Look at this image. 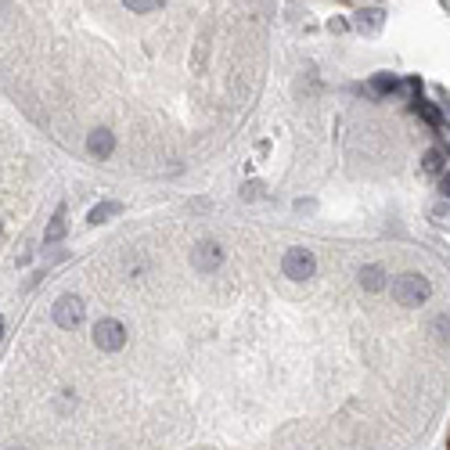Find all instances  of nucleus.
<instances>
[{
  "mask_svg": "<svg viewBox=\"0 0 450 450\" xmlns=\"http://www.w3.org/2000/svg\"><path fill=\"white\" fill-rule=\"evenodd\" d=\"M382 22H385V11L382 8H364L357 19H353V29L371 37V33H378V29H382Z\"/></svg>",
  "mask_w": 450,
  "mask_h": 450,
  "instance_id": "nucleus-7",
  "label": "nucleus"
},
{
  "mask_svg": "<svg viewBox=\"0 0 450 450\" xmlns=\"http://www.w3.org/2000/svg\"><path fill=\"white\" fill-rule=\"evenodd\" d=\"M411 105H414V112H418V116H422V119H425V123L432 126V130H440V134L447 130V123H443V116H440V112H436V108H432V105H429L425 98H418V101H411Z\"/></svg>",
  "mask_w": 450,
  "mask_h": 450,
  "instance_id": "nucleus-10",
  "label": "nucleus"
},
{
  "mask_svg": "<svg viewBox=\"0 0 450 450\" xmlns=\"http://www.w3.org/2000/svg\"><path fill=\"white\" fill-rule=\"evenodd\" d=\"M447 216H450V202H436V205H432V220H436V223H447Z\"/></svg>",
  "mask_w": 450,
  "mask_h": 450,
  "instance_id": "nucleus-16",
  "label": "nucleus"
},
{
  "mask_svg": "<svg viewBox=\"0 0 450 450\" xmlns=\"http://www.w3.org/2000/svg\"><path fill=\"white\" fill-rule=\"evenodd\" d=\"M51 317H54V325H58V328L76 331L79 325H83V299H79V296H58Z\"/></svg>",
  "mask_w": 450,
  "mask_h": 450,
  "instance_id": "nucleus-4",
  "label": "nucleus"
},
{
  "mask_svg": "<svg viewBox=\"0 0 450 450\" xmlns=\"http://www.w3.org/2000/svg\"><path fill=\"white\" fill-rule=\"evenodd\" d=\"M360 285L367 288V292H382V288H385V270L378 263H367L360 270Z\"/></svg>",
  "mask_w": 450,
  "mask_h": 450,
  "instance_id": "nucleus-9",
  "label": "nucleus"
},
{
  "mask_svg": "<svg viewBox=\"0 0 450 450\" xmlns=\"http://www.w3.org/2000/svg\"><path fill=\"white\" fill-rule=\"evenodd\" d=\"M119 209H123L119 202H98V205L90 209V216H87V220H90V223H105L108 216H116Z\"/></svg>",
  "mask_w": 450,
  "mask_h": 450,
  "instance_id": "nucleus-13",
  "label": "nucleus"
},
{
  "mask_svg": "<svg viewBox=\"0 0 450 450\" xmlns=\"http://www.w3.org/2000/svg\"><path fill=\"white\" fill-rule=\"evenodd\" d=\"M281 270H285V278H292V281H310L314 278V270H317V260H314V252L310 249H288L285 252V260H281Z\"/></svg>",
  "mask_w": 450,
  "mask_h": 450,
  "instance_id": "nucleus-2",
  "label": "nucleus"
},
{
  "mask_svg": "<svg viewBox=\"0 0 450 450\" xmlns=\"http://www.w3.org/2000/svg\"><path fill=\"white\" fill-rule=\"evenodd\" d=\"M371 94L375 98H385V94H393V90H400V79L393 76V72H378V76H371Z\"/></svg>",
  "mask_w": 450,
  "mask_h": 450,
  "instance_id": "nucleus-11",
  "label": "nucleus"
},
{
  "mask_svg": "<svg viewBox=\"0 0 450 450\" xmlns=\"http://www.w3.org/2000/svg\"><path fill=\"white\" fill-rule=\"evenodd\" d=\"M260 195H263V184H256V181L245 184V191H242V198H245V202H249V198H260Z\"/></svg>",
  "mask_w": 450,
  "mask_h": 450,
  "instance_id": "nucleus-17",
  "label": "nucleus"
},
{
  "mask_svg": "<svg viewBox=\"0 0 450 450\" xmlns=\"http://www.w3.org/2000/svg\"><path fill=\"white\" fill-rule=\"evenodd\" d=\"M87 152H90L94 158H108L112 152H116V134L105 130V126L90 130V134H87Z\"/></svg>",
  "mask_w": 450,
  "mask_h": 450,
  "instance_id": "nucleus-6",
  "label": "nucleus"
},
{
  "mask_svg": "<svg viewBox=\"0 0 450 450\" xmlns=\"http://www.w3.org/2000/svg\"><path fill=\"white\" fill-rule=\"evenodd\" d=\"M0 335H4V317H0Z\"/></svg>",
  "mask_w": 450,
  "mask_h": 450,
  "instance_id": "nucleus-20",
  "label": "nucleus"
},
{
  "mask_svg": "<svg viewBox=\"0 0 450 450\" xmlns=\"http://www.w3.org/2000/svg\"><path fill=\"white\" fill-rule=\"evenodd\" d=\"M65 234H69V213H65V205H58V213L51 216V223H47V231H43V242L54 245V242H61Z\"/></svg>",
  "mask_w": 450,
  "mask_h": 450,
  "instance_id": "nucleus-8",
  "label": "nucleus"
},
{
  "mask_svg": "<svg viewBox=\"0 0 450 450\" xmlns=\"http://www.w3.org/2000/svg\"><path fill=\"white\" fill-rule=\"evenodd\" d=\"M328 29H331V33H346V22H342V19H331Z\"/></svg>",
  "mask_w": 450,
  "mask_h": 450,
  "instance_id": "nucleus-18",
  "label": "nucleus"
},
{
  "mask_svg": "<svg viewBox=\"0 0 450 450\" xmlns=\"http://www.w3.org/2000/svg\"><path fill=\"white\" fill-rule=\"evenodd\" d=\"M223 263V245L220 242H198L195 249H191V267L198 270V274H213V270H220Z\"/></svg>",
  "mask_w": 450,
  "mask_h": 450,
  "instance_id": "nucleus-5",
  "label": "nucleus"
},
{
  "mask_svg": "<svg viewBox=\"0 0 450 450\" xmlns=\"http://www.w3.org/2000/svg\"><path fill=\"white\" fill-rule=\"evenodd\" d=\"M432 331H436V339L450 342V317H447V314H443V317H436V320H432Z\"/></svg>",
  "mask_w": 450,
  "mask_h": 450,
  "instance_id": "nucleus-15",
  "label": "nucleus"
},
{
  "mask_svg": "<svg viewBox=\"0 0 450 450\" xmlns=\"http://www.w3.org/2000/svg\"><path fill=\"white\" fill-rule=\"evenodd\" d=\"M443 166H447V155H443V148H429V152L422 155V173H425V176H436V173H443Z\"/></svg>",
  "mask_w": 450,
  "mask_h": 450,
  "instance_id": "nucleus-12",
  "label": "nucleus"
},
{
  "mask_svg": "<svg viewBox=\"0 0 450 450\" xmlns=\"http://www.w3.org/2000/svg\"><path fill=\"white\" fill-rule=\"evenodd\" d=\"M94 346L105 349V353H116L126 346V328L119 325L116 317H101L98 325H94Z\"/></svg>",
  "mask_w": 450,
  "mask_h": 450,
  "instance_id": "nucleus-3",
  "label": "nucleus"
},
{
  "mask_svg": "<svg viewBox=\"0 0 450 450\" xmlns=\"http://www.w3.org/2000/svg\"><path fill=\"white\" fill-rule=\"evenodd\" d=\"M432 296V285H429V278L425 274H400L396 281H393V299L400 303V307H422V303Z\"/></svg>",
  "mask_w": 450,
  "mask_h": 450,
  "instance_id": "nucleus-1",
  "label": "nucleus"
},
{
  "mask_svg": "<svg viewBox=\"0 0 450 450\" xmlns=\"http://www.w3.org/2000/svg\"><path fill=\"white\" fill-rule=\"evenodd\" d=\"M443 191H447V202H450V173H443Z\"/></svg>",
  "mask_w": 450,
  "mask_h": 450,
  "instance_id": "nucleus-19",
  "label": "nucleus"
},
{
  "mask_svg": "<svg viewBox=\"0 0 450 450\" xmlns=\"http://www.w3.org/2000/svg\"><path fill=\"white\" fill-rule=\"evenodd\" d=\"M126 8H130L134 14H148V11H155L158 4H163V0H123Z\"/></svg>",
  "mask_w": 450,
  "mask_h": 450,
  "instance_id": "nucleus-14",
  "label": "nucleus"
}]
</instances>
